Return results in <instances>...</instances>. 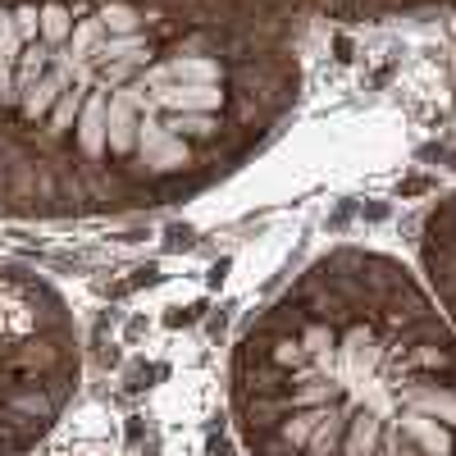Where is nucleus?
<instances>
[{"label": "nucleus", "instance_id": "1", "mask_svg": "<svg viewBox=\"0 0 456 456\" xmlns=\"http://www.w3.org/2000/svg\"><path fill=\"white\" fill-rule=\"evenodd\" d=\"M251 456H456V333L397 260L338 251L238 342Z\"/></svg>", "mask_w": 456, "mask_h": 456}, {"label": "nucleus", "instance_id": "4", "mask_svg": "<svg viewBox=\"0 0 456 456\" xmlns=\"http://www.w3.org/2000/svg\"><path fill=\"white\" fill-rule=\"evenodd\" d=\"M101 119H105V96H92L87 101V114H83V146L92 151H101Z\"/></svg>", "mask_w": 456, "mask_h": 456}, {"label": "nucleus", "instance_id": "3", "mask_svg": "<svg viewBox=\"0 0 456 456\" xmlns=\"http://www.w3.org/2000/svg\"><path fill=\"white\" fill-rule=\"evenodd\" d=\"M425 260L434 270V283L443 292V301L456 315V206H447L443 215L429 219V238H425Z\"/></svg>", "mask_w": 456, "mask_h": 456}, {"label": "nucleus", "instance_id": "2", "mask_svg": "<svg viewBox=\"0 0 456 456\" xmlns=\"http://www.w3.org/2000/svg\"><path fill=\"white\" fill-rule=\"evenodd\" d=\"M78 388V333L64 301L0 270V456H28Z\"/></svg>", "mask_w": 456, "mask_h": 456}]
</instances>
